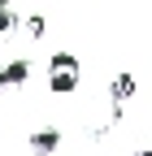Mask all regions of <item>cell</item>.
<instances>
[{
    "label": "cell",
    "mask_w": 152,
    "mask_h": 156,
    "mask_svg": "<svg viewBox=\"0 0 152 156\" xmlns=\"http://www.w3.org/2000/svg\"><path fill=\"white\" fill-rule=\"evenodd\" d=\"M48 87L56 95H70L74 87H78V56L74 52H52V61H48Z\"/></svg>",
    "instance_id": "1"
},
{
    "label": "cell",
    "mask_w": 152,
    "mask_h": 156,
    "mask_svg": "<svg viewBox=\"0 0 152 156\" xmlns=\"http://www.w3.org/2000/svg\"><path fill=\"white\" fill-rule=\"evenodd\" d=\"M56 147H61V130H56V126L35 130V134H31V152H35V156H52Z\"/></svg>",
    "instance_id": "2"
},
{
    "label": "cell",
    "mask_w": 152,
    "mask_h": 156,
    "mask_svg": "<svg viewBox=\"0 0 152 156\" xmlns=\"http://www.w3.org/2000/svg\"><path fill=\"white\" fill-rule=\"evenodd\" d=\"M0 74H5V87H22L26 78H31V61H26V56H13Z\"/></svg>",
    "instance_id": "3"
},
{
    "label": "cell",
    "mask_w": 152,
    "mask_h": 156,
    "mask_svg": "<svg viewBox=\"0 0 152 156\" xmlns=\"http://www.w3.org/2000/svg\"><path fill=\"white\" fill-rule=\"evenodd\" d=\"M130 95H135V78L118 74V78H113V113H122V104L130 100Z\"/></svg>",
    "instance_id": "4"
},
{
    "label": "cell",
    "mask_w": 152,
    "mask_h": 156,
    "mask_svg": "<svg viewBox=\"0 0 152 156\" xmlns=\"http://www.w3.org/2000/svg\"><path fill=\"white\" fill-rule=\"evenodd\" d=\"M17 26V17H13V9H0V35H9Z\"/></svg>",
    "instance_id": "5"
},
{
    "label": "cell",
    "mask_w": 152,
    "mask_h": 156,
    "mask_svg": "<svg viewBox=\"0 0 152 156\" xmlns=\"http://www.w3.org/2000/svg\"><path fill=\"white\" fill-rule=\"evenodd\" d=\"M26 30L39 39V35H44V17H39V13H35V17H26Z\"/></svg>",
    "instance_id": "6"
},
{
    "label": "cell",
    "mask_w": 152,
    "mask_h": 156,
    "mask_svg": "<svg viewBox=\"0 0 152 156\" xmlns=\"http://www.w3.org/2000/svg\"><path fill=\"white\" fill-rule=\"evenodd\" d=\"M0 87H5V74H0Z\"/></svg>",
    "instance_id": "7"
}]
</instances>
